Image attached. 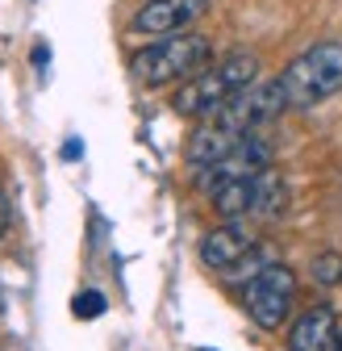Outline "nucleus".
I'll use <instances>...</instances> for the list:
<instances>
[{
  "label": "nucleus",
  "instance_id": "obj_5",
  "mask_svg": "<svg viewBox=\"0 0 342 351\" xmlns=\"http://www.w3.org/2000/svg\"><path fill=\"white\" fill-rule=\"evenodd\" d=\"M292 297H296V276L292 268H284V263H267V268H259L246 285H242V305L254 326L263 330H280L288 310H292Z\"/></svg>",
  "mask_w": 342,
  "mask_h": 351
},
{
  "label": "nucleus",
  "instance_id": "obj_7",
  "mask_svg": "<svg viewBox=\"0 0 342 351\" xmlns=\"http://www.w3.org/2000/svg\"><path fill=\"white\" fill-rule=\"evenodd\" d=\"M209 13V0H150L142 5L130 21V34L142 38H167V34H184L192 21Z\"/></svg>",
  "mask_w": 342,
  "mask_h": 351
},
{
  "label": "nucleus",
  "instance_id": "obj_15",
  "mask_svg": "<svg viewBox=\"0 0 342 351\" xmlns=\"http://www.w3.org/2000/svg\"><path fill=\"white\" fill-rule=\"evenodd\" d=\"M0 226H5V217H0Z\"/></svg>",
  "mask_w": 342,
  "mask_h": 351
},
{
  "label": "nucleus",
  "instance_id": "obj_14",
  "mask_svg": "<svg viewBox=\"0 0 342 351\" xmlns=\"http://www.w3.org/2000/svg\"><path fill=\"white\" fill-rule=\"evenodd\" d=\"M200 351H213V347H200Z\"/></svg>",
  "mask_w": 342,
  "mask_h": 351
},
{
  "label": "nucleus",
  "instance_id": "obj_9",
  "mask_svg": "<svg viewBox=\"0 0 342 351\" xmlns=\"http://www.w3.org/2000/svg\"><path fill=\"white\" fill-rule=\"evenodd\" d=\"M288 351H342V330L330 305H313L292 322Z\"/></svg>",
  "mask_w": 342,
  "mask_h": 351
},
{
  "label": "nucleus",
  "instance_id": "obj_2",
  "mask_svg": "<svg viewBox=\"0 0 342 351\" xmlns=\"http://www.w3.org/2000/svg\"><path fill=\"white\" fill-rule=\"evenodd\" d=\"M254 80H259V55L230 51L222 63L200 67L196 75H188L176 93H171V109L180 117H209L218 105H226L234 93H242Z\"/></svg>",
  "mask_w": 342,
  "mask_h": 351
},
{
  "label": "nucleus",
  "instance_id": "obj_12",
  "mask_svg": "<svg viewBox=\"0 0 342 351\" xmlns=\"http://www.w3.org/2000/svg\"><path fill=\"white\" fill-rule=\"evenodd\" d=\"M309 276L313 285H342V251H321L309 263Z\"/></svg>",
  "mask_w": 342,
  "mask_h": 351
},
{
  "label": "nucleus",
  "instance_id": "obj_13",
  "mask_svg": "<svg viewBox=\"0 0 342 351\" xmlns=\"http://www.w3.org/2000/svg\"><path fill=\"white\" fill-rule=\"evenodd\" d=\"M105 293H96V289H83L75 301H71V310H75V318H83V322H92V318H101L105 314Z\"/></svg>",
  "mask_w": 342,
  "mask_h": 351
},
{
  "label": "nucleus",
  "instance_id": "obj_8",
  "mask_svg": "<svg viewBox=\"0 0 342 351\" xmlns=\"http://www.w3.org/2000/svg\"><path fill=\"white\" fill-rule=\"evenodd\" d=\"M250 251H254V239H250L238 222L213 226V230L200 239V263H205V268H213V272H234Z\"/></svg>",
  "mask_w": 342,
  "mask_h": 351
},
{
  "label": "nucleus",
  "instance_id": "obj_1",
  "mask_svg": "<svg viewBox=\"0 0 342 351\" xmlns=\"http://www.w3.org/2000/svg\"><path fill=\"white\" fill-rule=\"evenodd\" d=\"M284 113V97H280V84L276 80H254L246 84L242 93H234L226 105H218L209 117H200V125L192 130L188 138V163L205 167V163H218L238 138L254 134L259 125H267L272 117Z\"/></svg>",
  "mask_w": 342,
  "mask_h": 351
},
{
  "label": "nucleus",
  "instance_id": "obj_6",
  "mask_svg": "<svg viewBox=\"0 0 342 351\" xmlns=\"http://www.w3.org/2000/svg\"><path fill=\"white\" fill-rule=\"evenodd\" d=\"M267 167H272V143L259 138V134H246V138H238L218 163L196 167V189H200L205 197H213L218 189H226V184H234V180H246V176H259V171H267Z\"/></svg>",
  "mask_w": 342,
  "mask_h": 351
},
{
  "label": "nucleus",
  "instance_id": "obj_3",
  "mask_svg": "<svg viewBox=\"0 0 342 351\" xmlns=\"http://www.w3.org/2000/svg\"><path fill=\"white\" fill-rule=\"evenodd\" d=\"M280 97L284 109H313L342 93V42H313L301 51L280 75Z\"/></svg>",
  "mask_w": 342,
  "mask_h": 351
},
{
  "label": "nucleus",
  "instance_id": "obj_11",
  "mask_svg": "<svg viewBox=\"0 0 342 351\" xmlns=\"http://www.w3.org/2000/svg\"><path fill=\"white\" fill-rule=\"evenodd\" d=\"M250 201H254V176H246V180H234L226 189L213 193V205H218L222 217H230V222H238V217H250Z\"/></svg>",
  "mask_w": 342,
  "mask_h": 351
},
{
  "label": "nucleus",
  "instance_id": "obj_10",
  "mask_svg": "<svg viewBox=\"0 0 342 351\" xmlns=\"http://www.w3.org/2000/svg\"><path fill=\"white\" fill-rule=\"evenodd\" d=\"M288 209V184L280 171H259L254 176V201H250V217H259V222H276V217Z\"/></svg>",
  "mask_w": 342,
  "mask_h": 351
},
{
  "label": "nucleus",
  "instance_id": "obj_4",
  "mask_svg": "<svg viewBox=\"0 0 342 351\" xmlns=\"http://www.w3.org/2000/svg\"><path fill=\"white\" fill-rule=\"evenodd\" d=\"M213 59V42L205 34H167L146 42L142 51L130 59V75L142 88H167V84H184Z\"/></svg>",
  "mask_w": 342,
  "mask_h": 351
}]
</instances>
